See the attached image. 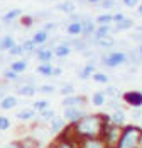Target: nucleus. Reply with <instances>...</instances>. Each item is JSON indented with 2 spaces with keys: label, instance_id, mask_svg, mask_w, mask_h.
<instances>
[{
  "label": "nucleus",
  "instance_id": "obj_34",
  "mask_svg": "<svg viewBox=\"0 0 142 148\" xmlns=\"http://www.w3.org/2000/svg\"><path fill=\"white\" fill-rule=\"evenodd\" d=\"M10 128V119L5 116H0V131H5Z\"/></svg>",
  "mask_w": 142,
  "mask_h": 148
},
{
  "label": "nucleus",
  "instance_id": "obj_8",
  "mask_svg": "<svg viewBox=\"0 0 142 148\" xmlns=\"http://www.w3.org/2000/svg\"><path fill=\"white\" fill-rule=\"evenodd\" d=\"M80 147L81 148H107V145H105V141H101L98 138H83Z\"/></svg>",
  "mask_w": 142,
  "mask_h": 148
},
{
  "label": "nucleus",
  "instance_id": "obj_51",
  "mask_svg": "<svg viewBox=\"0 0 142 148\" xmlns=\"http://www.w3.org/2000/svg\"><path fill=\"white\" fill-rule=\"evenodd\" d=\"M137 32H139V34H142V26H137Z\"/></svg>",
  "mask_w": 142,
  "mask_h": 148
},
{
  "label": "nucleus",
  "instance_id": "obj_6",
  "mask_svg": "<svg viewBox=\"0 0 142 148\" xmlns=\"http://www.w3.org/2000/svg\"><path fill=\"white\" fill-rule=\"evenodd\" d=\"M124 101H125L128 106H132L134 109H135V107H141L142 106V92H139V90L125 92V94H124Z\"/></svg>",
  "mask_w": 142,
  "mask_h": 148
},
{
  "label": "nucleus",
  "instance_id": "obj_19",
  "mask_svg": "<svg viewBox=\"0 0 142 148\" xmlns=\"http://www.w3.org/2000/svg\"><path fill=\"white\" fill-rule=\"evenodd\" d=\"M74 9H76V5H74V2H73V0H64V2L57 3V10L66 12V14H73V12H74Z\"/></svg>",
  "mask_w": 142,
  "mask_h": 148
},
{
  "label": "nucleus",
  "instance_id": "obj_2",
  "mask_svg": "<svg viewBox=\"0 0 142 148\" xmlns=\"http://www.w3.org/2000/svg\"><path fill=\"white\" fill-rule=\"evenodd\" d=\"M117 148H142V130L135 126L125 128L120 134Z\"/></svg>",
  "mask_w": 142,
  "mask_h": 148
},
{
  "label": "nucleus",
  "instance_id": "obj_38",
  "mask_svg": "<svg viewBox=\"0 0 142 148\" xmlns=\"http://www.w3.org/2000/svg\"><path fill=\"white\" fill-rule=\"evenodd\" d=\"M39 92H43V94H53V92H54V85H41V87H39Z\"/></svg>",
  "mask_w": 142,
  "mask_h": 148
},
{
  "label": "nucleus",
  "instance_id": "obj_49",
  "mask_svg": "<svg viewBox=\"0 0 142 148\" xmlns=\"http://www.w3.org/2000/svg\"><path fill=\"white\" fill-rule=\"evenodd\" d=\"M137 7H139V9H137V12H139V15H142V2L139 3V5H137Z\"/></svg>",
  "mask_w": 142,
  "mask_h": 148
},
{
  "label": "nucleus",
  "instance_id": "obj_7",
  "mask_svg": "<svg viewBox=\"0 0 142 148\" xmlns=\"http://www.w3.org/2000/svg\"><path fill=\"white\" fill-rule=\"evenodd\" d=\"M86 104V97L83 95H68V97H64L63 99V106L64 107H81V106H85Z\"/></svg>",
  "mask_w": 142,
  "mask_h": 148
},
{
  "label": "nucleus",
  "instance_id": "obj_47",
  "mask_svg": "<svg viewBox=\"0 0 142 148\" xmlns=\"http://www.w3.org/2000/svg\"><path fill=\"white\" fill-rule=\"evenodd\" d=\"M61 73H63L61 68H54V70H53V75H61Z\"/></svg>",
  "mask_w": 142,
  "mask_h": 148
},
{
  "label": "nucleus",
  "instance_id": "obj_16",
  "mask_svg": "<svg viewBox=\"0 0 142 148\" xmlns=\"http://www.w3.org/2000/svg\"><path fill=\"white\" fill-rule=\"evenodd\" d=\"M112 32V27L110 26H98L95 32H93V36H95V41H98V39H103V38H108V34Z\"/></svg>",
  "mask_w": 142,
  "mask_h": 148
},
{
  "label": "nucleus",
  "instance_id": "obj_29",
  "mask_svg": "<svg viewBox=\"0 0 142 148\" xmlns=\"http://www.w3.org/2000/svg\"><path fill=\"white\" fill-rule=\"evenodd\" d=\"M32 109L34 111H44V109H49V101H36L32 104Z\"/></svg>",
  "mask_w": 142,
  "mask_h": 148
},
{
  "label": "nucleus",
  "instance_id": "obj_35",
  "mask_svg": "<svg viewBox=\"0 0 142 148\" xmlns=\"http://www.w3.org/2000/svg\"><path fill=\"white\" fill-rule=\"evenodd\" d=\"M3 77H5V80H10V82H15V80H17V78H19V75L15 73V72H12V70H10V68H9V70H5V72H3Z\"/></svg>",
  "mask_w": 142,
  "mask_h": 148
},
{
  "label": "nucleus",
  "instance_id": "obj_20",
  "mask_svg": "<svg viewBox=\"0 0 142 148\" xmlns=\"http://www.w3.org/2000/svg\"><path fill=\"white\" fill-rule=\"evenodd\" d=\"M22 15V10L20 9H12V10H9L7 14H3V17H2V21L3 22H7V24H10L12 21H15L17 17H20Z\"/></svg>",
  "mask_w": 142,
  "mask_h": 148
},
{
  "label": "nucleus",
  "instance_id": "obj_21",
  "mask_svg": "<svg viewBox=\"0 0 142 148\" xmlns=\"http://www.w3.org/2000/svg\"><path fill=\"white\" fill-rule=\"evenodd\" d=\"M53 70H54V66L51 63H41L37 66V73L44 75V77H53Z\"/></svg>",
  "mask_w": 142,
  "mask_h": 148
},
{
  "label": "nucleus",
  "instance_id": "obj_11",
  "mask_svg": "<svg viewBox=\"0 0 142 148\" xmlns=\"http://www.w3.org/2000/svg\"><path fill=\"white\" fill-rule=\"evenodd\" d=\"M97 29V26L93 24V21H90V19H86L81 22V34L85 36V38H90V36H93V32Z\"/></svg>",
  "mask_w": 142,
  "mask_h": 148
},
{
  "label": "nucleus",
  "instance_id": "obj_44",
  "mask_svg": "<svg viewBox=\"0 0 142 148\" xmlns=\"http://www.w3.org/2000/svg\"><path fill=\"white\" fill-rule=\"evenodd\" d=\"M132 116H134L135 119H137V118H141V116H142V111L139 109V107H135V109H134V112H132Z\"/></svg>",
  "mask_w": 142,
  "mask_h": 148
},
{
  "label": "nucleus",
  "instance_id": "obj_23",
  "mask_svg": "<svg viewBox=\"0 0 142 148\" xmlns=\"http://www.w3.org/2000/svg\"><path fill=\"white\" fill-rule=\"evenodd\" d=\"M93 73H95V65L93 63H88L83 70H80V78L81 80H86V78H90Z\"/></svg>",
  "mask_w": 142,
  "mask_h": 148
},
{
  "label": "nucleus",
  "instance_id": "obj_18",
  "mask_svg": "<svg viewBox=\"0 0 142 148\" xmlns=\"http://www.w3.org/2000/svg\"><path fill=\"white\" fill-rule=\"evenodd\" d=\"M14 46H15V39L12 36H3L0 39V49L2 51H10Z\"/></svg>",
  "mask_w": 142,
  "mask_h": 148
},
{
  "label": "nucleus",
  "instance_id": "obj_14",
  "mask_svg": "<svg viewBox=\"0 0 142 148\" xmlns=\"http://www.w3.org/2000/svg\"><path fill=\"white\" fill-rule=\"evenodd\" d=\"M37 92V89L32 85V84H26V85H20L19 89H17V94L19 95H22V97H32L34 94Z\"/></svg>",
  "mask_w": 142,
  "mask_h": 148
},
{
  "label": "nucleus",
  "instance_id": "obj_17",
  "mask_svg": "<svg viewBox=\"0 0 142 148\" xmlns=\"http://www.w3.org/2000/svg\"><path fill=\"white\" fill-rule=\"evenodd\" d=\"M10 70L12 72H15V73H24L26 70H27V61L26 60H15V61H12V65H10Z\"/></svg>",
  "mask_w": 142,
  "mask_h": 148
},
{
  "label": "nucleus",
  "instance_id": "obj_40",
  "mask_svg": "<svg viewBox=\"0 0 142 148\" xmlns=\"http://www.w3.org/2000/svg\"><path fill=\"white\" fill-rule=\"evenodd\" d=\"M103 94H107V95H110V97H118V90L115 89V87H108L107 92H103Z\"/></svg>",
  "mask_w": 142,
  "mask_h": 148
},
{
  "label": "nucleus",
  "instance_id": "obj_12",
  "mask_svg": "<svg viewBox=\"0 0 142 148\" xmlns=\"http://www.w3.org/2000/svg\"><path fill=\"white\" fill-rule=\"evenodd\" d=\"M70 53H71V48H70V45H66V43L57 45L56 48L53 49V55H54V56H57V58H66Z\"/></svg>",
  "mask_w": 142,
  "mask_h": 148
},
{
  "label": "nucleus",
  "instance_id": "obj_3",
  "mask_svg": "<svg viewBox=\"0 0 142 148\" xmlns=\"http://www.w3.org/2000/svg\"><path fill=\"white\" fill-rule=\"evenodd\" d=\"M127 60H128L127 53H124V51H112V53L105 55V56L101 58V61H103V65H107V66H110V68H115V66L125 63Z\"/></svg>",
  "mask_w": 142,
  "mask_h": 148
},
{
  "label": "nucleus",
  "instance_id": "obj_36",
  "mask_svg": "<svg viewBox=\"0 0 142 148\" xmlns=\"http://www.w3.org/2000/svg\"><path fill=\"white\" fill-rule=\"evenodd\" d=\"M64 97H68V95H73L74 94V87L73 85H64V87H61V90H59Z\"/></svg>",
  "mask_w": 142,
  "mask_h": 148
},
{
  "label": "nucleus",
  "instance_id": "obj_37",
  "mask_svg": "<svg viewBox=\"0 0 142 148\" xmlns=\"http://www.w3.org/2000/svg\"><path fill=\"white\" fill-rule=\"evenodd\" d=\"M9 53H10L12 56H20V55L24 53V49H22V46H20V45H15L14 48H12V49L9 51Z\"/></svg>",
  "mask_w": 142,
  "mask_h": 148
},
{
  "label": "nucleus",
  "instance_id": "obj_27",
  "mask_svg": "<svg viewBox=\"0 0 142 148\" xmlns=\"http://www.w3.org/2000/svg\"><path fill=\"white\" fill-rule=\"evenodd\" d=\"M97 22L100 26H110L114 22V17H112V14H101L97 17Z\"/></svg>",
  "mask_w": 142,
  "mask_h": 148
},
{
  "label": "nucleus",
  "instance_id": "obj_46",
  "mask_svg": "<svg viewBox=\"0 0 142 148\" xmlns=\"http://www.w3.org/2000/svg\"><path fill=\"white\" fill-rule=\"evenodd\" d=\"M5 148H22V147H20V143H10V145H7Z\"/></svg>",
  "mask_w": 142,
  "mask_h": 148
},
{
  "label": "nucleus",
  "instance_id": "obj_5",
  "mask_svg": "<svg viewBox=\"0 0 142 148\" xmlns=\"http://www.w3.org/2000/svg\"><path fill=\"white\" fill-rule=\"evenodd\" d=\"M86 112L80 107H64V121H68L71 124L78 123L81 118H85Z\"/></svg>",
  "mask_w": 142,
  "mask_h": 148
},
{
  "label": "nucleus",
  "instance_id": "obj_43",
  "mask_svg": "<svg viewBox=\"0 0 142 148\" xmlns=\"http://www.w3.org/2000/svg\"><path fill=\"white\" fill-rule=\"evenodd\" d=\"M124 2V5H127V7H137L139 5V0H122Z\"/></svg>",
  "mask_w": 142,
  "mask_h": 148
},
{
  "label": "nucleus",
  "instance_id": "obj_50",
  "mask_svg": "<svg viewBox=\"0 0 142 148\" xmlns=\"http://www.w3.org/2000/svg\"><path fill=\"white\" fill-rule=\"evenodd\" d=\"M86 2H88V3H100L101 0H86Z\"/></svg>",
  "mask_w": 142,
  "mask_h": 148
},
{
  "label": "nucleus",
  "instance_id": "obj_15",
  "mask_svg": "<svg viewBox=\"0 0 142 148\" xmlns=\"http://www.w3.org/2000/svg\"><path fill=\"white\" fill-rule=\"evenodd\" d=\"M36 56H37V60L41 63H51V60H53L54 55H53V49H37Z\"/></svg>",
  "mask_w": 142,
  "mask_h": 148
},
{
  "label": "nucleus",
  "instance_id": "obj_41",
  "mask_svg": "<svg viewBox=\"0 0 142 148\" xmlns=\"http://www.w3.org/2000/svg\"><path fill=\"white\" fill-rule=\"evenodd\" d=\"M112 17H114V22H117V24H118V22H122L124 19H127V17L122 14V12H118V14H114Z\"/></svg>",
  "mask_w": 142,
  "mask_h": 148
},
{
  "label": "nucleus",
  "instance_id": "obj_32",
  "mask_svg": "<svg viewBox=\"0 0 142 148\" xmlns=\"http://www.w3.org/2000/svg\"><path fill=\"white\" fill-rule=\"evenodd\" d=\"M98 46H101V48H112V46L115 45V41L112 39V38H103V39H98V41H95Z\"/></svg>",
  "mask_w": 142,
  "mask_h": 148
},
{
  "label": "nucleus",
  "instance_id": "obj_31",
  "mask_svg": "<svg viewBox=\"0 0 142 148\" xmlns=\"http://www.w3.org/2000/svg\"><path fill=\"white\" fill-rule=\"evenodd\" d=\"M93 77V80L97 82V84H108V77L105 73H100V72H95V73L91 75Z\"/></svg>",
  "mask_w": 142,
  "mask_h": 148
},
{
  "label": "nucleus",
  "instance_id": "obj_24",
  "mask_svg": "<svg viewBox=\"0 0 142 148\" xmlns=\"http://www.w3.org/2000/svg\"><path fill=\"white\" fill-rule=\"evenodd\" d=\"M36 116V111L34 109H24V111H19L17 112V119L19 121H29Z\"/></svg>",
  "mask_w": 142,
  "mask_h": 148
},
{
  "label": "nucleus",
  "instance_id": "obj_22",
  "mask_svg": "<svg viewBox=\"0 0 142 148\" xmlns=\"http://www.w3.org/2000/svg\"><path fill=\"white\" fill-rule=\"evenodd\" d=\"M66 32L70 36H80L81 34V22H70L66 27Z\"/></svg>",
  "mask_w": 142,
  "mask_h": 148
},
{
  "label": "nucleus",
  "instance_id": "obj_26",
  "mask_svg": "<svg viewBox=\"0 0 142 148\" xmlns=\"http://www.w3.org/2000/svg\"><path fill=\"white\" fill-rule=\"evenodd\" d=\"M134 26V21H130V19H124L122 22H118L117 26H115V32H118V31H127V29H130Z\"/></svg>",
  "mask_w": 142,
  "mask_h": 148
},
{
  "label": "nucleus",
  "instance_id": "obj_30",
  "mask_svg": "<svg viewBox=\"0 0 142 148\" xmlns=\"http://www.w3.org/2000/svg\"><path fill=\"white\" fill-rule=\"evenodd\" d=\"M22 49H24V53H36V45L32 43V39H27V41H24L22 43Z\"/></svg>",
  "mask_w": 142,
  "mask_h": 148
},
{
  "label": "nucleus",
  "instance_id": "obj_33",
  "mask_svg": "<svg viewBox=\"0 0 142 148\" xmlns=\"http://www.w3.org/2000/svg\"><path fill=\"white\" fill-rule=\"evenodd\" d=\"M53 118H56V112H54L53 109H44V111H41V119H44V121H51Z\"/></svg>",
  "mask_w": 142,
  "mask_h": 148
},
{
  "label": "nucleus",
  "instance_id": "obj_10",
  "mask_svg": "<svg viewBox=\"0 0 142 148\" xmlns=\"http://www.w3.org/2000/svg\"><path fill=\"white\" fill-rule=\"evenodd\" d=\"M108 119H110V124H114V126H122V124L125 123V112H124L122 109H115L114 114Z\"/></svg>",
  "mask_w": 142,
  "mask_h": 148
},
{
  "label": "nucleus",
  "instance_id": "obj_1",
  "mask_svg": "<svg viewBox=\"0 0 142 148\" xmlns=\"http://www.w3.org/2000/svg\"><path fill=\"white\" fill-rule=\"evenodd\" d=\"M105 116H98V114H86L85 118H81L78 123L73 124L74 133L80 138H98L100 134H103L105 126L110 123L108 119L103 121Z\"/></svg>",
  "mask_w": 142,
  "mask_h": 148
},
{
  "label": "nucleus",
  "instance_id": "obj_9",
  "mask_svg": "<svg viewBox=\"0 0 142 148\" xmlns=\"http://www.w3.org/2000/svg\"><path fill=\"white\" fill-rule=\"evenodd\" d=\"M17 97L15 95H5V97H2L0 99V109H3V111H10V109H14L15 106H17Z\"/></svg>",
  "mask_w": 142,
  "mask_h": 148
},
{
  "label": "nucleus",
  "instance_id": "obj_4",
  "mask_svg": "<svg viewBox=\"0 0 142 148\" xmlns=\"http://www.w3.org/2000/svg\"><path fill=\"white\" fill-rule=\"evenodd\" d=\"M103 134H105V145L107 147H112L115 143H118V140H120V128L118 126H114V124H107L105 126V130H103Z\"/></svg>",
  "mask_w": 142,
  "mask_h": 148
},
{
  "label": "nucleus",
  "instance_id": "obj_48",
  "mask_svg": "<svg viewBox=\"0 0 142 148\" xmlns=\"http://www.w3.org/2000/svg\"><path fill=\"white\" fill-rule=\"evenodd\" d=\"M135 51H137V55H139V56H141V58H142V45L139 46V48H137V49H135Z\"/></svg>",
  "mask_w": 142,
  "mask_h": 148
},
{
  "label": "nucleus",
  "instance_id": "obj_42",
  "mask_svg": "<svg viewBox=\"0 0 142 148\" xmlns=\"http://www.w3.org/2000/svg\"><path fill=\"white\" fill-rule=\"evenodd\" d=\"M56 29V22H47V24H44L43 31H46V32H49V31Z\"/></svg>",
  "mask_w": 142,
  "mask_h": 148
},
{
  "label": "nucleus",
  "instance_id": "obj_45",
  "mask_svg": "<svg viewBox=\"0 0 142 148\" xmlns=\"http://www.w3.org/2000/svg\"><path fill=\"white\" fill-rule=\"evenodd\" d=\"M22 24H24V26H30V24H32V17H24V19H22Z\"/></svg>",
  "mask_w": 142,
  "mask_h": 148
},
{
  "label": "nucleus",
  "instance_id": "obj_25",
  "mask_svg": "<svg viewBox=\"0 0 142 148\" xmlns=\"http://www.w3.org/2000/svg\"><path fill=\"white\" fill-rule=\"evenodd\" d=\"M49 123H51V133H59L64 128V121L59 118H53Z\"/></svg>",
  "mask_w": 142,
  "mask_h": 148
},
{
  "label": "nucleus",
  "instance_id": "obj_13",
  "mask_svg": "<svg viewBox=\"0 0 142 148\" xmlns=\"http://www.w3.org/2000/svg\"><path fill=\"white\" fill-rule=\"evenodd\" d=\"M47 39H49V32H46V31H37L34 36H32V43L36 46H41V45H46L47 43Z\"/></svg>",
  "mask_w": 142,
  "mask_h": 148
},
{
  "label": "nucleus",
  "instance_id": "obj_28",
  "mask_svg": "<svg viewBox=\"0 0 142 148\" xmlns=\"http://www.w3.org/2000/svg\"><path fill=\"white\" fill-rule=\"evenodd\" d=\"M91 102H93V106H97V107L103 106L105 104V94L103 92H95L93 97H91Z\"/></svg>",
  "mask_w": 142,
  "mask_h": 148
},
{
  "label": "nucleus",
  "instance_id": "obj_39",
  "mask_svg": "<svg viewBox=\"0 0 142 148\" xmlns=\"http://www.w3.org/2000/svg\"><path fill=\"white\" fill-rule=\"evenodd\" d=\"M115 3H117L115 0H101V2H100V5H101L103 9H112V7H115Z\"/></svg>",
  "mask_w": 142,
  "mask_h": 148
}]
</instances>
